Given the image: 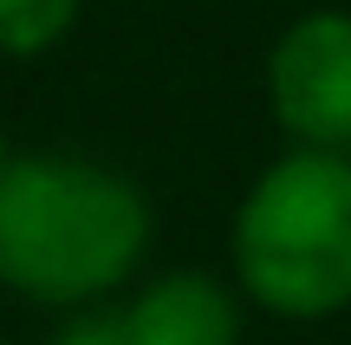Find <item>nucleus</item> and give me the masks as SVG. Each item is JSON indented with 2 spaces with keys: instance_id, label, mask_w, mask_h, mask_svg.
Masks as SVG:
<instances>
[{
  "instance_id": "1",
  "label": "nucleus",
  "mask_w": 351,
  "mask_h": 345,
  "mask_svg": "<svg viewBox=\"0 0 351 345\" xmlns=\"http://www.w3.org/2000/svg\"><path fill=\"white\" fill-rule=\"evenodd\" d=\"M150 202L130 176L72 150H26L0 169V287L39 307H98L150 254Z\"/></svg>"
},
{
  "instance_id": "2",
  "label": "nucleus",
  "mask_w": 351,
  "mask_h": 345,
  "mask_svg": "<svg viewBox=\"0 0 351 345\" xmlns=\"http://www.w3.org/2000/svg\"><path fill=\"white\" fill-rule=\"evenodd\" d=\"M234 287L280 320H332L351 307V156L293 143L234 209Z\"/></svg>"
},
{
  "instance_id": "3",
  "label": "nucleus",
  "mask_w": 351,
  "mask_h": 345,
  "mask_svg": "<svg viewBox=\"0 0 351 345\" xmlns=\"http://www.w3.org/2000/svg\"><path fill=\"white\" fill-rule=\"evenodd\" d=\"M267 111L306 150H351V13L313 7L267 46Z\"/></svg>"
},
{
  "instance_id": "4",
  "label": "nucleus",
  "mask_w": 351,
  "mask_h": 345,
  "mask_svg": "<svg viewBox=\"0 0 351 345\" xmlns=\"http://www.w3.org/2000/svg\"><path fill=\"white\" fill-rule=\"evenodd\" d=\"M137 345H241V287L208 267H169L124 307Z\"/></svg>"
},
{
  "instance_id": "5",
  "label": "nucleus",
  "mask_w": 351,
  "mask_h": 345,
  "mask_svg": "<svg viewBox=\"0 0 351 345\" xmlns=\"http://www.w3.org/2000/svg\"><path fill=\"white\" fill-rule=\"evenodd\" d=\"M85 0H0V52L7 59H39L78 26Z\"/></svg>"
},
{
  "instance_id": "6",
  "label": "nucleus",
  "mask_w": 351,
  "mask_h": 345,
  "mask_svg": "<svg viewBox=\"0 0 351 345\" xmlns=\"http://www.w3.org/2000/svg\"><path fill=\"white\" fill-rule=\"evenodd\" d=\"M52 345H137V333H130L124 307H78V320L59 326Z\"/></svg>"
},
{
  "instance_id": "7",
  "label": "nucleus",
  "mask_w": 351,
  "mask_h": 345,
  "mask_svg": "<svg viewBox=\"0 0 351 345\" xmlns=\"http://www.w3.org/2000/svg\"><path fill=\"white\" fill-rule=\"evenodd\" d=\"M7 156H13V150H7V130H0V169H7Z\"/></svg>"
},
{
  "instance_id": "8",
  "label": "nucleus",
  "mask_w": 351,
  "mask_h": 345,
  "mask_svg": "<svg viewBox=\"0 0 351 345\" xmlns=\"http://www.w3.org/2000/svg\"><path fill=\"white\" fill-rule=\"evenodd\" d=\"M0 345H7V339H0Z\"/></svg>"
}]
</instances>
